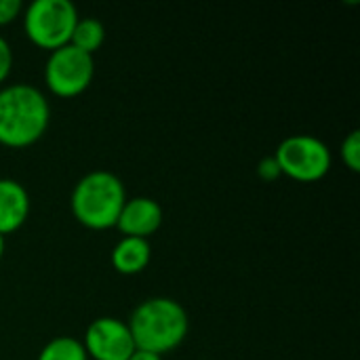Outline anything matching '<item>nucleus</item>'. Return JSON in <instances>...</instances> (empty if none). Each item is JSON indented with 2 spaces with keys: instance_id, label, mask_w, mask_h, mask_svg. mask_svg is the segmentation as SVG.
I'll list each match as a JSON object with an SVG mask.
<instances>
[{
  "instance_id": "nucleus-14",
  "label": "nucleus",
  "mask_w": 360,
  "mask_h": 360,
  "mask_svg": "<svg viewBox=\"0 0 360 360\" xmlns=\"http://www.w3.org/2000/svg\"><path fill=\"white\" fill-rule=\"evenodd\" d=\"M11 70H13V49L8 40L0 34V84L6 82V78L11 76Z\"/></svg>"
},
{
  "instance_id": "nucleus-8",
  "label": "nucleus",
  "mask_w": 360,
  "mask_h": 360,
  "mask_svg": "<svg viewBox=\"0 0 360 360\" xmlns=\"http://www.w3.org/2000/svg\"><path fill=\"white\" fill-rule=\"evenodd\" d=\"M162 226V207L150 196L127 198L116 228L131 238H150Z\"/></svg>"
},
{
  "instance_id": "nucleus-11",
  "label": "nucleus",
  "mask_w": 360,
  "mask_h": 360,
  "mask_svg": "<svg viewBox=\"0 0 360 360\" xmlns=\"http://www.w3.org/2000/svg\"><path fill=\"white\" fill-rule=\"evenodd\" d=\"M103 42H105L103 23L95 17H78L72 38H70V44L86 55H93L103 46Z\"/></svg>"
},
{
  "instance_id": "nucleus-7",
  "label": "nucleus",
  "mask_w": 360,
  "mask_h": 360,
  "mask_svg": "<svg viewBox=\"0 0 360 360\" xmlns=\"http://www.w3.org/2000/svg\"><path fill=\"white\" fill-rule=\"evenodd\" d=\"M82 346L93 360H129L137 350L129 325L116 316L95 319L84 331Z\"/></svg>"
},
{
  "instance_id": "nucleus-2",
  "label": "nucleus",
  "mask_w": 360,
  "mask_h": 360,
  "mask_svg": "<svg viewBox=\"0 0 360 360\" xmlns=\"http://www.w3.org/2000/svg\"><path fill=\"white\" fill-rule=\"evenodd\" d=\"M137 350L152 354H167L179 348L190 331L186 308L171 297L143 300L127 321Z\"/></svg>"
},
{
  "instance_id": "nucleus-3",
  "label": "nucleus",
  "mask_w": 360,
  "mask_h": 360,
  "mask_svg": "<svg viewBox=\"0 0 360 360\" xmlns=\"http://www.w3.org/2000/svg\"><path fill=\"white\" fill-rule=\"evenodd\" d=\"M124 202L127 190L122 179L103 169L82 175L70 196L74 219L80 226L97 232L116 228Z\"/></svg>"
},
{
  "instance_id": "nucleus-5",
  "label": "nucleus",
  "mask_w": 360,
  "mask_h": 360,
  "mask_svg": "<svg viewBox=\"0 0 360 360\" xmlns=\"http://www.w3.org/2000/svg\"><path fill=\"white\" fill-rule=\"evenodd\" d=\"M272 156L281 175L302 184L321 181L333 165L329 146L314 135H291L278 143Z\"/></svg>"
},
{
  "instance_id": "nucleus-10",
  "label": "nucleus",
  "mask_w": 360,
  "mask_h": 360,
  "mask_svg": "<svg viewBox=\"0 0 360 360\" xmlns=\"http://www.w3.org/2000/svg\"><path fill=\"white\" fill-rule=\"evenodd\" d=\"M152 259V247L146 238H131V236H122L110 255L112 268L122 274V276H135L141 274Z\"/></svg>"
},
{
  "instance_id": "nucleus-4",
  "label": "nucleus",
  "mask_w": 360,
  "mask_h": 360,
  "mask_svg": "<svg viewBox=\"0 0 360 360\" xmlns=\"http://www.w3.org/2000/svg\"><path fill=\"white\" fill-rule=\"evenodd\" d=\"M78 8L70 0H34L23 8L27 40L42 51H57L70 44Z\"/></svg>"
},
{
  "instance_id": "nucleus-12",
  "label": "nucleus",
  "mask_w": 360,
  "mask_h": 360,
  "mask_svg": "<svg viewBox=\"0 0 360 360\" xmlns=\"http://www.w3.org/2000/svg\"><path fill=\"white\" fill-rule=\"evenodd\" d=\"M36 360H89L80 340L61 335L44 344Z\"/></svg>"
},
{
  "instance_id": "nucleus-18",
  "label": "nucleus",
  "mask_w": 360,
  "mask_h": 360,
  "mask_svg": "<svg viewBox=\"0 0 360 360\" xmlns=\"http://www.w3.org/2000/svg\"><path fill=\"white\" fill-rule=\"evenodd\" d=\"M4 251H6V236L0 234V259L4 257Z\"/></svg>"
},
{
  "instance_id": "nucleus-15",
  "label": "nucleus",
  "mask_w": 360,
  "mask_h": 360,
  "mask_svg": "<svg viewBox=\"0 0 360 360\" xmlns=\"http://www.w3.org/2000/svg\"><path fill=\"white\" fill-rule=\"evenodd\" d=\"M23 13V4L19 0H0V27L13 23Z\"/></svg>"
},
{
  "instance_id": "nucleus-17",
  "label": "nucleus",
  "mask_w": 360,
  "mask_h": 360,
  "mask_svg": "<svg viewBox=\"0 0 360 360\" xmlns=\"http://www.w3.org/2000/svg\"><path fill=\"white\" fill-rule=\"evenodd\" d=\"M129 360H162V356H158V354H152V352H143V350H135V352L131 354V359Z\"/></svg>"
},
{
  "instance_id": "nucleus-16",
  "label": "nucleus",
  "mask_w": 360,
  "mask_h": 360,
  "mask_svg": "<svg viewBox=\"0 0 360 360\" xmlns=\"http://www.w3.org/2000/svg\"><path fill=\"white\" fill-rule=\"evenodd\" d=\"M257 175H259L262 179H266V181H274L276 177H281V169H278L274 156H266V158L259 160V165H257Z\"/></svg>"
},
{
  "instance_id": "nucleus-9",
  "label": "nucleus",
  "mask_w": 360,
  "mask_h": 360,
  "mask_svg": "<svg viewBox=\"0 0 360 360\" xmlns=\"http://www.w3.org/2000/svg\"><path fill=\"white\" fill-rule=\"evenodd\" d=\"M30 194L17 179H0V234L8 236L17 232L30 215Z\"/></svg>"
},
{
  "instance_id": "nucleus-1",
  "label": "nucleus",
  "mask_w": 360,
  "mask_h": 360,
  "mask_svg": "<svg viewBox=\"0 0 360 360\" xmlns=\"http://www.w3.org/2000/svg\"><path fill=\"white\" fill-rule=\"evenodd\" d=\"M51 122L46 95L27 82L0 89V146L21 150L38 143Z\"/></svg>"
},
{
  "instance_id": "nucleus-13",
  "label": "nucleus",
  "mask_w": 360,
  "mask_h": 360,
  "mask_svg": "<svg viewBox=\"0 0 360 360\" xmlns=\"http://www.w3.org/2000/svg\"><path fill=\"white\" fill-rule=\"evenodd\" d=\"M340 154H342V160L344 165L352 171V173H359L360 171V131L354 129L346 135V139L342 141L340 146Z\"/></svg>"
},
{
  "instance_id": "nucleus-6",
  "label": "nucleus",
  "mask_w": 360,
  "mask_h": 360,
  "mask_svg": "<svg viewBox=\"0 0 360 360\" xmlns=\"http://www.w3.org/2000/svg\"><path fill=\"white\" fill-rule=\"evenodd\" d=\"M95 76V59L78 51L72 44H65L49 53L44 63V84L46 89L61 99H72L82 95Z\"/></svg>"
}]
</instances>
